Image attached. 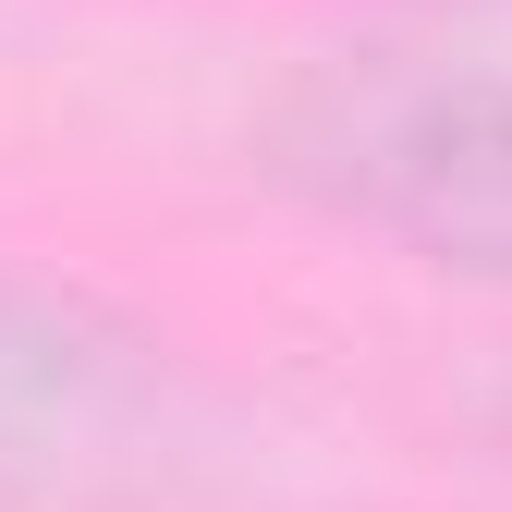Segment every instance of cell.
Returning a JSON list of instances; mask_svg holds the SVG:
<instances>
[{
	"mask_svg": "<svg viewBox=\"0 0 512 512\" xmlns=\"http://www.w3.org/2000/svg\"><path fill=\"white\" fill-rule=\"evenodd\" d=\"M330 183L378 232L512 281V86H403L342 110Z\"/></svg>",
	"mask_w": 512,
	"mask_h": 512,
	"instance_id": "cell-1",
	"label": "cell"
},
{
	"mask_svg": "<svg viewBox=\"0 0 512 512\" xmlns=\"http://www.w3.org/2000/svg\"><path fill=\"white\" fill-rule=\"evenodd\" d=\"M122 427H135L122 342H98L86 317H61L37 293H0V464L61 476V464L110 452Z\"/></svg>",
	"mask_w": 512,
	"mask_h": 512,
	"instance_id": "cell-2",
	"label": "cell"
}]
</instances>
